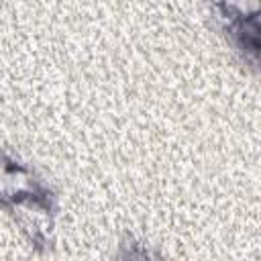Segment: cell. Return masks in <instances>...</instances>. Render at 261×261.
<instances>
[{"label": "cell", "instance_id": "6da1fadb", "mask_svg": "<svg viewBox=\"0 0 261 261\" xmlns=\"http://www.w3.org/2000/svg\"><path fill=\"white\" fill-rule=\"evenodd\" d=\"M0 202L18 212L27 208L37 216L51 212V192H47L29 169L0 153Z\"/></svg>", "mask_w": 261, "mask_h": 261}, {"label": "cell", "instance_id": "7a4b0ae2", "mask_svg": "<svg viewBox=\"0 0 261 261\" xmlns=\"http://www.w3.org/2000/svg\"><path fill=\"white\" fill-rule=\"evenodd\" d=\"M222 10L220 18L224 20V29L237 41V45L257 59L259 53V24H257V10L251 14H239V6H218Z\"/></svg>", "mask_w": 261, "mask_h": 261}, {"label": "cell", "instance_id": "3957f363", "mask_svg": "<svg viewBox=\"0 0 261 261\" xmlns=\"http://www.w3.org/2000/svg\"><path fill=\"white\" fill-rule=\"evenodd\" d=\"M120 261H155L151 251L139 243H124L120 249Z\"/></svg>", "mask_w": 261, "mask_h": 261}]
</instances>
